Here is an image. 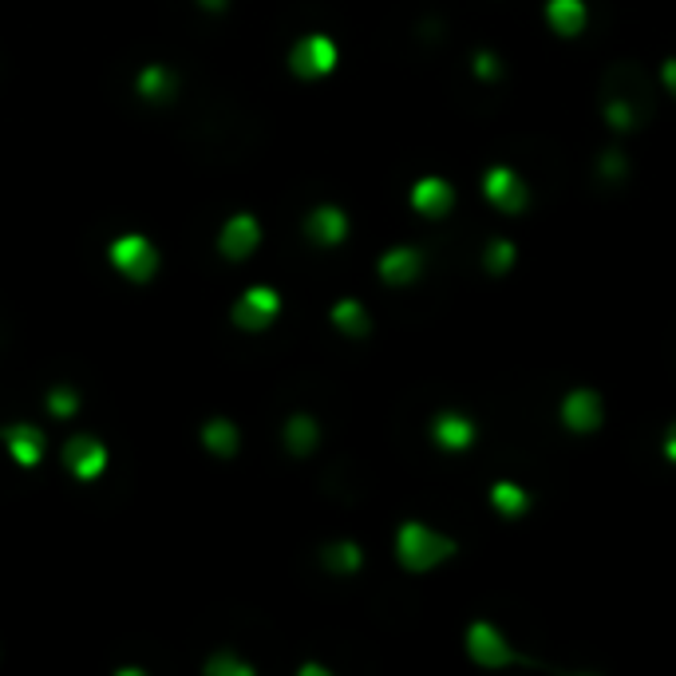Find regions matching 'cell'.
Instances as JSON below:
<instances>
[{
    "label": "cell",
    "mask_w": 676,
    "mask_h": 676,
    "mask_svg": "<svg viewBox=\"0 0 676 676\" xmlns=\"http://www.w3.org/2000/svg\"><path fill=\"white\" fill-rule=\"evenodd\" d=\"M661 84H665L668 92L676 95V60H665V63H661Z\"/></svg>",
    "instance_id": "28"
},
{
    "label": "cell",
    "mask_w": 676,
    "mask_h": 676,
    "mask_svg": "<svg viewBox=\"0 0 676 676\" xmlns=\"http://www.w3.org/2000/svg\"><path fill=\"white\" fill-rule=\"evenodd\" d=\"M455 206V187H451L448 178H419L416 187H412V210L424 214V218H443L448 210Z\"/></svg>",
    "instance_id": "12"
},
{
    "label": "cell",
    "mask_w": 676,
    "mask_h": 676,
    "mask_svg": "<svg viewBox=\"0 0 676 676\" xmlns=\"http://www.w3.org/2000/svg\"><path fill=\"white\" fill-rule=\"evenodd\" d=\"M475 75H479L483 84H499L502 80V63L495 52H475Z\"/></svg>",
    "instance_id": "26"
},
{
    "label": "cell",
    "mask_w": 676,
    "mask_h": 676,
    "mask_svg": "<svg viewBox=\"0 0 676 676\" xmlns=\"http://www.w3.org/2000/svg\"><path fill=\"white\" fill-rule=\"evenodd\" d=\"M455 550H459L455 538L431 531V526H424V522H404L400 534H395V558H400V566L412 573L436 570V566L448 562Z\"/></svg>",
    "instance_id": "1"
},
{
    "label": "cell",
    "mask_w": 676,
    "mask_h": 676,
    "mask_svg": "<svg viewBox=\"0 0 676 676\" xmlns=\"http://www.w3.org/2000/svg\"><path fill=\"white\" fill-rule=\"evenodd\" d=\"M107 448L95 436H72L63 443V467L75 483H95L107 471Z\"/></svg>",
    "instance_id": "6"
},
{
    "label": "cell",
    "mask_w": 676,
    "mask_h": 676,
    "mask_svg": "<svg viewBox=\"0 0 676 676\" xmlns=\"http://www.w3.org/2000/svg\"><path fill=\"white\" fill-rule=\"evenodd\" d=\"M202 448L210 451V455L218 459H234L241 448V436H238V424H229V419H210L206 427H202Z\"/></svg>",
    "instance_id": "16"
},
{
    "label": "cell",
    "mask_w": 676,
    "mask_h": 676,
    "mask_svg": "<svg viewBox=\"0 0 676 676\" xmlns=\"http://www.w3.org/2000/svg\"><path fill=\"white\" fill-rule=\"evenodd\" d=\"M333 324L344 336H368V329H372L368 309L360 301H353V297H344V301L333 305Z\"/></svg>",
    "instance_id": "21"
},
{
    "label": "cell",
    "mask_w": 676,
    "mask_h": 676,
    "mask_svg": "<svg viewBox=\"0 0 676 676\" xmlns=\"http://www.w3.org/2000/svg\"><path fill=\"white\" fill-rule=\"evenodd\" d=\"M135 92L143 95L146 104H170L178 95V75L170 72L167 63H146L143 72H139V80H135Z\"/></svg>",
    "instance_id": "15"
},
{
    "label": "cell",
    "mask_w": 676,
    "mask_h": 676,
    "mask_svg": "<svg viewBox=\"0 0 676 676\" xmlns=\"http://www.w3.org/2000/svg\"><path fill=\"white\" fill-rule=\"evenodd\" d=\"M546 21L558 36H578L585 28V0H550Z\"/></svg>",
    "instance_id": "18"
},
{
    "label": "cell",
    "mask_w": 676,
    "mask_h": 676,
    "mask_svg": "<svg viewBox=\"0 0 676 676\" xmlns=\"http://www.w3.org/2000/svg\"><path fill=\"white\" fill-rule=\"evenodd\" d=\"M0 439L16 467H40V459L48 455V436L36 424H9Z\"/></svg>",
    "instance_id": "8"
},
{
    "label": "cell",
    "mask_w": 676,
    "mask_h": 676,
    "mask_svg": "<svg viewBox=\"0 0 676 676\" xmlns=\"http://www.w3.org/2000/svg\"><path fill=\"white\" fill-rule=\"evenodd\" d=\"M424 273V253L416 246H395L380 258V277L388 285H412Z\"/></svg>",
    "instance_id": "14"
},
{
    "label": "cell",
    "mask_w": 676,
    "mask_h": 676,
    "mask_svg": "<svg viewBox=\"0 0 676 676\" xmlns=\"http://www.w3.org/2000/svg\"><path fill=\"white\" fill-rule=\"evenodd\" d=\"M602 416H605L602 395L593 392V388H573L562 400V424L570 427V431H578V436L597 431V427H602Z\"/></svg>",
    "instance_id": "10"
},
{
    "label": "cell",
    "mask_w": 676,
    "mask_h": 676,
    "mask_svg": "<svg viewBox=\"0 0 676 676\" xmlns=\"http://www.w3.org/2000/svg\"><path fill=\"white\" fill-rule=\"evenodd\" d=\"M431 439H436L439 451L459 455V451H467L475 443V424L467 416H459V412H439L436 424H431Z\"/></svg>",
    "instance_id": "13"
},
{
    "label": "cell",
    "mask_w": 676,
    "mask_h": 676,
    "mask_svg": "<svg viewBox=\"0 0 676 676\" xmlns=\"http://www.w3.org/2000/svg\"><path fill=\"white\" fill-rule=\"evenodd\" d=\"M514 261H519V250H514V241H507V238L487 241V250H483V265H487V273L502 277V273H510V265H514Z\"/></svg>",
    "instance_id": "23"
},
{
    "label": "cell",
    "mask_w": 676,
    "mask_h": 676,
    "mask_svg": "<svg viewBox=\"0 0 676 676\" xmlns=\"http://www.w3.org/2000/svg\"><path fill=\"white\" fill-rule=\"evenodd\" d=\"M305 234H309L312 246H341L348 238V214L333 202H324L305 218Z\"/></svg>",
    "instance_id": "11"
},
{
    "label": "cell",
    "mask_w": 676,
    "mask_h": 676,
    "mask_svg": "<svg viewBox=\"0 0 676 676\" xmlns=\"http://www.w3.org/2000/svg\"><path fill=\"white\" fill-rule=\"evenodd\" d=\"M158 261H163V253H158V246L146 238V234H119V238L107 246V265H111L119 277H127V282H135V285H146L155 277Z\"/></svg>",
    "instance_id": "2"
},
{
    "label": "cell",
    "mask_w": 676,
    "mask_h": 676,
    "mask_svg": "<svg viewBox=\"0 0 676 676\" xmlns=\"http://www.w3.org/2000/svg\"><path fill=\"white\" fill-rule=\"evenodd\" d=\"M277 312H282V293L270 289V285H253V289L241 293L229 317H234V324L246 329V333H265V329L277 321Z\"/></svg>",
    "instance_id": "4"
},
{
    "label": "cell",
    "mask_w": 676,
    "mask_h": 676,
    "mask_svg": "<svg viewBox=\"0 0 676 676\" xmlns=\"http://www.w3.org/2000/svg\"><path fill=\"white\" fill-rule=\"evenodd\" d=\"M665 459L676 463V424H668V436H665Z\"/></svg>",
    "instance_id": "29"
},
{
    "label": "cell",
    "mask_w": 676,
    "mask_h": 676,
    "mask_svg": "<svg viewBox=\"0 0 676 676\" xmlns=\"http://www.w3.org/2000/svg\"><path fill=\"white\" fill-rule=\"evenodd\" d=\"M605 123L614 127V131H633L637 127V119H641V107L633 104V99H625V95H609L605 99Z\"/></svg>",
    "instance_id": "22"
},
{
    "label": "cell",
    "mask_w": 676,
    "mask_h": 676,
    "mask_svg": "<svg viewBox=\"0 0 676 676\" xmlns=\"http://www.w3.org/2000/svg\"><path fill=\"white\" fill-rule=\"evenodd\" d=\"M490 507L499 510L502 519H522L526 510H531V495H526V487H519V483L510 479H499L495 487H490Z\"/></svg>",
    "instance_id": "19"
},
{
    "label": "cell",
    "mask_w": 676,
    "mask_h": 676,
    "mask_svg": "<svg viewBox=\"0 0 676 676\" xmlns=\"http://www.w3.org/2000/svg\"><path fill=\"white\" fill-rule=\"evenodd\" d=\"M321 562L329 573H341V578H348V573H356L360 566H365V550L356 546V542H329L321 550Z\"/></svg>",
    "instance_id": "20"
},
{
    "label": "cell",
    "mask_w": 676,
    "mask_h": 676,
    "mask_svg": "<svg viewBox=\"0 0 676 676\" xmlns=\"http://www.w3.org/2000/svg\"><path fill=\"white\" fill-rule=\"evenodd\" d=\"M198 4H202V9H206V12H226L229 0H198Z\"/></svg>",
    "instance_id": "30"
},
{
    "label": "cell",
    "mask_w": 676,
    "mask_h": 676,
    "mask_svg": "<svg viewBox=\"0 0 676 676\" xmlns=\"http://www.w3.org/2000/svg\"><path fill=\"white\" fill-rule=\"evenodd\" d=\"M317 443H321V427H317V419L305 416V412L289 416V424H285V448H289V455H297V459L312 455Z\"/></svg>",
    "instance_id": "17"
},
{
    "label": "cell",
    "mask_w": 676,
    "mask_h": 676,
    "mask_svg": "<svg viewBox=\"0 0 676 676\" xmlns=\"http://www.w3.org/2000/svg\"><path fill=\"white\" fill-rule=\"evenodd\" d=\"M261 246V226L253 214H234L218 229V253L226 261H246Z\"/></svg>",
    "instance_id": "9"
},
{
    "label": "cell",
    "mask_w": 676,
    "mask_h": 676,
    "mask_svg": "<svg viewBox=\"0 0 676 676\" xmlns=\"http://www.w3.org/2000/svg\"><path fill=\"white\" fill-rule=\"evenodd\" d=\"M602 178H609V182H617V178H625V170H629V163H625V155L621 151H605L602 155Z\"/></svg>",
    "instance_id": "27"
},
{
    "label": "cell",
    "mask_w": 676,
    "mask_h": 676,
    "mask_svg": "<svg viewBox=\"0 0 676 676\" xmlns=\"http://www.w3.org/2000/svg\"><path fill=\"white\" fill-rule=\"evenodd\" d=\"M80 404H84V400H80V392H75V388H68V384H60V388H52V392H48V412H52L56 419H75V416H80Z\"/></svg>",
    "instance_id": "24"
},
{
    "label": "cell",
    "mask_w": 676,
    "mask_h": 676,
    "mask_svg": "<svg viewBox=\"0 0 676 676\" xmlns=\"http://www.w3.org/2000/svg\"><path fill=\"white\" fill-rule=\"evenodd\" d=\"M467 653H471V661L483 665V668H510V665H519L522 661V656L510 649L507 637H502L490 621H471Z\"/></svg>",
    "instance_id": "5"
},
{
    "label": "cell",
    "mask_w": 676,
    "mask_h": 676,
    "mask_svg": "<svg viewBox=\"0 0 676 676\" xmlns=\"http://www.w3.org/2000/svg\"><path fill=\"white\" fill-rule=\"evenodd\" d=\"M206 676H253V665H246L234 653H214L206 661Z\"/></svg>",
    "instance_id": "25"
},
{
    "label": "cell",
    "mask_w": 676,
    "mask_h": 676,
    "mask_svg": "<svg viewBox=\"0 0 676 676\" xmlns=\"http://www.w3.org/2000/svg\"><path fill=\"white\" fill-rule=\"evenodd\" d=\"M483 194L490 198V206L502 210V214H522L526 202H531V190L510 167H490L483 178Z\"/></svg>",
    "instance_id": "7"
},
{
    "label": "cell",
    "mask_w": 676,
    "mask_h": 676,
    "mask_svg": "<svg viewBox=\"0 0 676 676\" xmlns=\"http://www.w3.org/2000/svg\"><path fill=\"white\" fill-rule=\"evenodd\" d=\"M301 676H329L324 665H301Z\"/></svg>",
    "instance_id": "31"
},
{
    "label": "cell",
    "mask_w": 676,
    "mask_h": 676,
    "mask_svg": "<svg viewBox=\"0 0 676 676\" xmlns=\"http://www.w3.org/2000/svg\"><path fill=\"white\" fill-rule=\"evenodd\" d=\"M336 60H341L336 40L324 36V32H312L305 40H297L289 52V68L297 80H324V75H333Z\"/></svg>",
    "instance_id": "3"
}]
</instances>
